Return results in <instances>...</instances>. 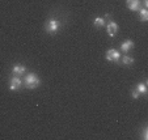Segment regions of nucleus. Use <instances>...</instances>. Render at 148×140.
<instances>
[{
  "label": "nucleus",
  "instance_id": "nucleus-9",
  "mask_svg": "<svg viewBox=\"0 0 148 140\" xmlns=\"http://www.w3.org/2000/svg\"><path fill=\"white\" fill-rule=\"evenodd\" d=\"M93 25H95L96 28H103V26L106 25V23H105V20H103L102 17H96L95 21H93Z\"/></svg>",
  "mask_w": 148,
  "mask_h": 140
},
{
  "label": "nucleus",
  "instance_id": "nucleus-11",
  "mask_svg": "<svg viewBox=\"0 0 148 140\" xmlns=\"http://www.w3.org/2000/svg\"><path fill=\"white\" fill-rule=\"evenodd\" d=\"M134 63V58L132 56H129V55H125L122 58V64L125 66H131Z\"/></svg>",
  "mask_w": 148,
  "mask_h": 140
},
{
  "label": "nucleus",
  "instance_id": "nucleus-8",
  "mask_svg": "<svg viewBox=\"0 0 148 140\" xmlns=\"http://www.w3.org/2000/svg\"><path fill=\"white\" fill-rule=\"evenodd\" d=\"M25 72H26V67L25 66H21V64H16L13 67V70H12V73H13L14 76H21Z\"/></svg>",
  "mask_w": 148,
  "mask_h": 140
},
{
  "label": "nucleus",
  "instance_id": "nucleus-13",
  "mask_svg": "<svg viewBox=\"0 0 148 140\" xmlns=\"http://www.w3.org/2000/svg\"><path fill=\"white\" fill-rule=\"evenodd\" d=\"M143 139H144V140H147L148 139V128H147V127H144V130H143Z\"/></svg>",
  "mask_w": 148,
  "mask_h": 140
},
{
  "label": "nucleus",
  "instance_id": "nucleus-2",
  "mask_svg": "<svg viewBox=\"0 0 148 140\" xmlns=\"http://www.w3.org/2000/svg\"><path fill=\"white\" fill-rule=\"evenodd\" d=\"M59 30V21L56 18H49L45 24V31L50 36H55Z\"/></svg>",
  "mask_w": 148,
  "mask_h": 140
},
{
  "label": "nucleus",
  "instance_id": "nucleus-4",
  "mask_svg": "<svg viewBox=\"0 0 148 140\" xmlns=\"http://www.w3.org/2000/svg\"><path fill=\"white\" fill-rule=\"evenodd\" d=\"M21 87H23V80H21L18 76H13V77L9 79V89H11L12 92L18 90Z\"/></svg>",
  "mask_w": 148,
  "mask_h": 140
},
{
  "label": "nucleus",
  "instance_id": "nucleus-5",
  "mask_svg": "<svg viewBox=\"0 0 148 140\" xmlns=\"http://www.w3.org/2000/svg\"><path fill=\"white\" fill-rule=\"evenodd\" d=\"M106 31L109 34V37H115L118 34V31H119V26L114 21H109L106 25Z\"/></svg>",
  "mask_w": 148,
  "mask_h": 140
},
{
  "label": "nucleus",
  "instance_id": "nucleus-6",
  "mask_svg": "<svg viewBox=\"0 0 148 140\" xmlns=\"http://www.w3.org/2000/svg\"><path fill=\"white\" fill-rule=\"evenodd\" d=\"M126 5H127V8L130 9V11H139L140 9V5H142V3H140V0H126Z\"/></svg>",
  "mask_w": 148,
  "mask_h": 140
},
{
  "label": "nucleus",
  "instance_id": "nucleus-14",
  "mask_svg": "<svg viewBox=\"0 0 148 140\" xmlns=\"http://www.w3.org/2000/svg\"><path fill=\"white\" fill-rule=\"evenodd\" d=\"M131 96H132V98H139V92H138V90L136 89H134V90H132V92H131Z\"/></svg>",
  "mask_w": 148,
  "mask_h": 140
},
{
  "label": "nucleus",
  "instance_id": "nucleus-15",
  "mask_svg": "<svg viewBox=\"0 0 148 140\" xmlns=\"http://www.w3.org/2000/svg\"><path fill=\"white\" fill-rule=\"evenodd\" d=\"M143 4H144V7L147 8L148 7V0H143Z\"/></svg>",
  "mask_w": 148,
  "mask_h": 140
},
{
  "label": "nucleus",
  "instance_id": "nucleus-1",
  "mask_svg": "<svg viewBox=\"0 0 148 140\" xmlns=\"http://www.w3.org/2000/svg\"><path fill=\"white\" fill-rule=\"evenodd\" d=\"M23 85L26 89H36L41 85V79L37 73H26L24 76L23 80Z\"/></svg>",
  "mask_w": 148,
  "mask_h": 140
},
{
  "label": "nucleus",
  "instance_id": "nucleus-3",
  "mask_svg": "<svg viewBox=\"0 0 148 140\" xmlns=\"http://www.w3.org/2000/svg\"><path fill=\"white\" fill-rule=\"evenodd\" d=\"M119 59H121V54L118 50L110 48V50L106 51V60L113 62V63H117V62H119Z\"/></svg>",
  "mask_w": 148,
  "mask_h": 140
},
{
  "label": "nucleus",
  "instance_id": "nucleus-7",
  "mask_svg": "<svg viewBox=\"0 0 148 140\" xmlns=\"http://www.w3.org/2000/svg\"><path fill=\"white\" fill-rule=\"evenodd\" d=\"M132 48H134V42H132L131 39H127V41L122 42V45H121V50H122L123 53H129Z\"/></svg>",
  "mask_w": 148,
  "mask_h": 140
},
{
  "label": "nucleus",
  "instance_id": "nucleus-12",
  "mask_svg": "<svg viewBox=\"0 0 148 140\" xmlns=\"http://www.w3.org/2000/svg\"><path fill=\"white\" fill-rule=\"evenodd\" d=\"M136 90L139 92V94H145L147 93V87H145L144 83H139L136 85Z\"/></svg>",
  "mask_w": 148,
  "mask_h": 140
},
{
  "label": "nucleus",
  "instance_id": "nucleus-10",
  "mask_svg": "<svg viewBox=\"0 0 148 140\" xmlns=\"http://www.w3.org/2000/svg\"><path fill=\"white\" fill-rule=\"evenodd\" d=\"M139 14H140V20H142L143 23L148 21V11H147V8L139 9Z\"/></svg>",
  "mask_w": 148,
  "mask_h": 140
}]
</instances>
